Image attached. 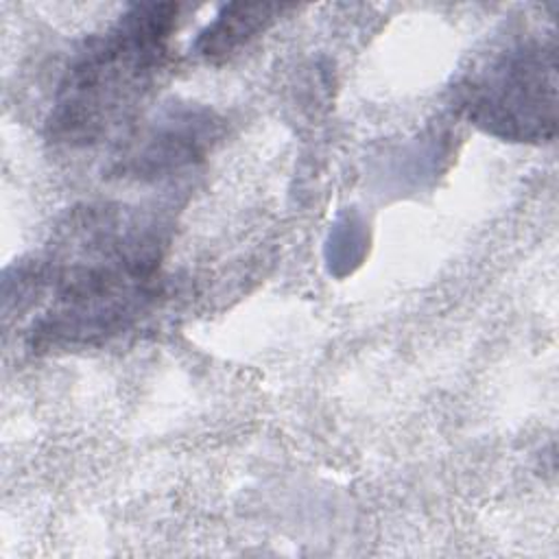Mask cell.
<instances>
[{
    "mask_svg": "<svg viewBox=\"0 0 559 559\" xmlns=\"http://www.w3.org/2000/svg\"><path fill=\"white\" fill-rule=\"evenodd\" d=\"M218 138L210 109L175 105L146 120L127 138L114 170L120 177L155 181L201 162Z\"/></svg>",
    "mask_w": 559,
    "mask_h": 559,
    "instance_id": "277c9868",
    "label": "cell"
},
{
    "mask_svg": "<svg viewBox=\"0 0 559 559\" xmlns=\"http://www.w3.org/2000/svg\"><path fill=\"white\" fill-rule=\"evenodd\" d=\"M461 116L509 142H550L557 131L552 35L515 33L480 55L452 87Z\"/></svg>",
    "mask_w": 559,
    "mask_h": 559,
    "instance_id": "3957f363",
    "label": "cell"
},
{
    "mask_svg": "<svg viewBox=\"0 0 559 559\" xmlns=\"http://www.w3.org/2000/svg\"><path fill=\"white\" fill-rule=\"evenodd\" d=\"M166 236L155 216L127 205L72 210L35 262L17 269V312H35V352L87 347L127 332L162 295Z\"/></svg>",
    "mask_w": 559,
    "mask_h": 559,
    "instance_id": "6da1fadb",
    "label": "cell"
},
{
    "mask_svg": "<svg viewBox=\"0 0 559 559\" xmlns=\"http://www.w3.org/2000/svg\"><path fill=\"white\" fill-rule=\"evenodd\" d=\"M179 4H131L66 68L48 114L50 140L94 146L122 131L170 61Z\"/></svg>",
    "mask_w": 559,
    "mask_h": 559,
    "instance_id": "7a4b0ae2",
    "label": "cell"
},
{
    "mask_svg": "<svg viewBox=\"0 0 559 559\" xmlns=\"http://www.w3.org/2000/svg\"><path fill=\"white\" fill-rule=\"evenodd\" d=\"M288 9V4H227L199 33L194 50L205 61L221 63L262 35Z\"/></svg>",
    "mask_w": 559,
    "mask_h": 559,
    "instance_id": "5b68a950",
    "label": "cell"
}]
</instances>
